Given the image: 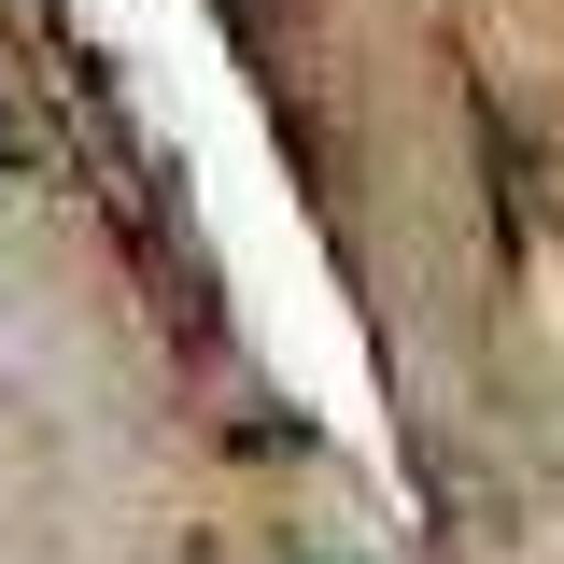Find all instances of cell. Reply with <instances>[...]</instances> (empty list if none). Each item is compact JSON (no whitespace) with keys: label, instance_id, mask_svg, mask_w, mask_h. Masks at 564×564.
I'll use <instances>...</instances> for the list:
<instances>
[{"label":"cell","instance_id":"6da1fadb","mask_svg":"<svg viewBox=\"0 0 564 564\" xmlns=\"http://www.w3.org/2000/svg\"><path fill=\"white\" fill-rule=\"evenodd\" d=\"M0 155H14V128H0Z\"/></svg>","mask_w":564,"mask_h":564}]
</instances>
